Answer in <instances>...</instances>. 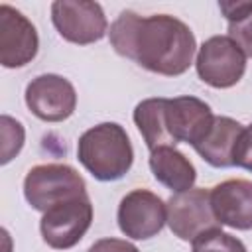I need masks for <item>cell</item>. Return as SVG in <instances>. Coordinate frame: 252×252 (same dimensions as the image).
<instances>
[{
	"mask_svg": "<svg viewBox=\"0 0 252 252\" xmlns=\"http://www.w3.org/2000/svg\"><path fill=\"white\" fill-rule=\"evenodd\" d=\"M219 8L224 14V18L228 20V24H232V22H240L242 18H246L252 12V0H248V2H220Z\"/></svg>",
	"mask_w": 252,
	"mask_h": 252,
	"instance_id": "21",
	"label": "cell"
},
{
	"mask_svg": "<svg viewBox=\"0 0 252 252\" xmlns=\"http://www.w3.org/2000/svg\"><path fill=\"white\" fill-rule=\"evenodd\" d=\"M51 20L59 35L77 45H89L106 35V16L96 2L57 0L51 4Z\"/></svg>",
	"mask_w": 252,
	"mask_h": 252,
	"instance_id": "6",
	"label": "cell"
},
{
	"mask_svg": "<svg viewBox=\"0 0 252 252\" xmlns=\"http://www.w3.org/2000/svg\"><path fill=\"white\" fill-rule=\"evenodd\" d=\"M228 37L242 49L246 57H252V12L240 22L228 24Z\"/></svg>",
	"mask_w": 252,
	"mask_h": 252,
	"instance_id": "18",
	"label": "cell"
},
{
	"mask_svg": "<svg viewBox=\"0 0 252 252\" xmlns=\"http://www.w3.org/2000/svg\"><path fill=\"white\" fill-rule=\"evenodd\" d=\"M150 169L161 185L175 193L193 189L197 179L193 163L175 146H161L150 152Z\"/></svg>",
	"mask_w": 252,
	"mask_h": 252,
	"instance_id": "13",
	"label": "cell"
},
{
	"mask_svg": "<svg viewBox=\"0 0 252 252\" xmlns=\"http://www.w3.org/2000/svg\"><path fill=\"white\" fill-rule=\"evenodd\" d=\"M108 35L118 55L165 77L185 73L197 49L189 26L169 14L144 18L132 10H124L110 26Z\"/></svg>",
	"mask_w": 252,
	"mask_h": 252,
	"instance_id": "1",
	"label": "cell"
},
{
	"mask_svg": "<svg viewBox=\"0 0 252 252\" xmlns=\"http://www.w3.org/2000/svg\"><path fill=\"white\" fill-rule=\"evenodd\" d=\"M211 207L219 224L252 230V181L226 179L211 189Z\"/></svg>",
	"mask_w": 252,
	"mask_h": 252,
	"instance_id": "12",
	"label": "cell"
},
{
	"mask_svg": "<svg viewBox=\"0 0 252 252\" xmlns=\"http://www.w3.org/2000/svg\"><path fill=\"white\" fill-rule=\"evenodd\" d=\"M193 252H246V246L236 236L217 226L201 232L193 240Z\"/></svg>",
	"mask_w": 252,
	"mask_h": 252,
	"instance_id": "16",
	"label": "cell"
},
{
	"mask_svg": "<svg viewBox=\"0 0 252 252\" xmlns=\"http://www.w3.org/2000/svg\"><path fill=\"white\" fill-rule=\"evenodd\" d=\"M77 158L94 179L116 181L132 167L134 150L120 124L102 122L89 128L79 138Z\"/></svg>",
	"mask_w": 252,
	"mask_h": 252,
	"instance_id": "2",
	"label": "cell"
},
{
	"mask_svg": "<svg viewBox=\"0 0 252 252\" xmlns=\"http://www.w3.org/2000/svg\"><path fill=\"white\" fill-rule=\"evenodd\" d=\"M165 130L171 144H191L193 148L205 138L213 126L215 114L207 102L195 96H175L165 98Z\"/></svg>",
	"mask_w": 252,
	"mask_h": 252,
	"instance_id": "10",
	"label": "cell"
},
{
	"mask_svg": "<svg viewBox=\"0 0 252 252\" xmlns=\"http://www.w3.org/2000/svg\"><path fill=\"white\" fill-rule=\"evenodd\" d=\"M118 226L134 240L156 236L167 222L165 203L148 189H134L122 197L118 205Z\"/></svg>",
	"mask_w": 252,
	"mask_h": 252,
	"instance_id": "8",
	"label": "cell"
},
{
	"mask_svg": "<svg viewBox=\"0 0 252 252\" xmlns=\"http://www.w3.org/2000/svg\"><path fill=\"white\" fill-rule=\"evenodd\" d=\"M165 98H146L134 108V124L138 126L150 152L161 146H173L165 130Z\"/></svg>",
	"mask_w": 252,
	"mask_h": 252,
	"instance_id": "15",
	"label": "cell"
},
{
	"mask_svg": "<svg viewBox=\"0 0 252 252\" xmlns=\"http://www.w3.org/2000/svg\"><path fill=\"white\" fill-rule=\"evenodd\" d=\"M89 252H140V250L134 244L120 238H100L89 248Z\"/></svg>",
	"mask_w": 252,
	"mask_h": 252,
	"instance_id": "20",
	"label": "cell"
},
{
	"mask_svg": "<svg viewBox=\"0 0 252 252\" xmlns=\"http://www.w3.org/2000/svg\"><path fill=\"white\" fill-rule=\"evenodd\" d=\"M242 124L228 116H215L213 126L205 134V138L195 146V152L213 167H230L232 150L242 132Z\"/></svg>",
	"mask_w": 252,
	"mask_h": 252,
	"instance_id": "14",
	"label": "cell"
},
{
	"mask_svg": "<svg viewBox=\"0 0 252 252\" xmlns=\"http://www.w3.org/2000/svg\"><path fill=\"white\" fill-rule=\"evenodd\" d=\"M24 146V128L18 120L2 116V163H8Z\"/></svg>",
	"mask_w": 252,
	"mask_h": 252,
	"instance_id": "17",
	"label": "cell"
},
{
	"mask_svg": "<svg viewBox=\"0 0 252 252\" xmlns=\"http://www.w3.org/2000/svg\"><path fill=\"white\" fill-rule=\"evenodd\" d=\"M26 104L39 120L61 122L75 112L77 93L65 77L45 73L32 79L26 87Z\"/></svg>",
	"mask_w": 252,
	"mask_h": 252,
	"instance_id": "9",
	"label": "cell"
},
{
	"mask_svg": "<svg viewBox=\"0 0 252 252\" xmlns=\"http://www.w3.org/2000/svg\"><path fill=\"white\" fill-rule=\"evenodd\" d=\"M195 67L203 83L215 89H228L242 79L246 55L228 35H213L199 47Z\"/></svg>",
	"mask_w": 252,
	"mask_h": 252,
	"instance_id": "5",
	"label": "cell"
},
{
	"mask_svg": "<svg viewBox=\"0 0 252 252\" xmlns=\"http://www.w3.org/2000/svg\"><path fill=\"white\" fill-rule=\"evenodd\" d=\"M232 163L252 171V124L242 128L232 150Z\"/></svg>",
	"mask_w": 252,
	"mask_h": 252,
	"instance_id": "19",
	"label": "cell"
},
{
	"mask_svg": "<svg viewBox=\"0 0 252 252\" xmlns=\"http://www.w3.org/2000/svg\"><path fill=\"white\" fill-rule=\"evenodd\" d=\"M93 222V205L89 195H81L45 211L39 220L41 238L55 250L73 248Z\"/></svg>",
	"mask_w": 252,
	"mask_h": 252,
	"instance_id": "4",
	"label": "cell"
},
{
	"mask_svg": "<svg viewBox=\"0 0 252 252\" xmlns=\"http://www.w3.org/2000/svg\"><path fill=\"white\" fill-rule=\"evenodd\" d=\"M39 39L33 24L16 8L0 6V63L8 69L24 67L37 55Z\"/></svg>",
	"mask_w": 252,
	"mask_h": 252,
	"instance_id": "11",
	"label": "cell"
},
{
	"mask_svg": "<svg viewBox=\"0 0 252 252\" xmlns=\"http://www.w3.org/2000/svg\"><path fill=\"white\" fill-rule=\"evenodd\" d=\"M165 211L171 232L181 240L193 242L201 232L217 228L219 224L211 207V191L203 187L171 195L165 203Z\"/></svg>",
	"mask_w": 252,
	"mask_h": 252,
	"instance_id": "7",
	"label": "cell"
},
{
	"mask_svg": "<svg viewBox=\"0 0 252 252\" xmlns=\"http://www.w3.org/2000/svg\"><path fill=\"white\" fill-rule=\"evenodd\" d=\"M26 201L35 211H49L55 205L87 195L85 179L65 163H43L28 171L24 179Z\"/></svg>",
	"mask_w": 252,
	"mask_h": 252,
	"instance_id": "3",
	"label": "cell"
}]
</instances>
